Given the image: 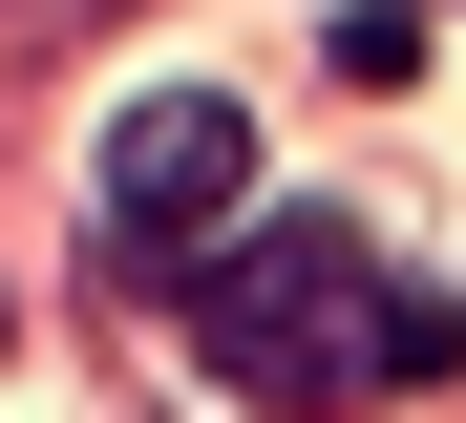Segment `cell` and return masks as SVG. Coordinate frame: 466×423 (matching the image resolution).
Returning <instances> with one entry per match:
<instances>
[{
    "label": "cell",
    "mask_w": 466,
    "mask_h": 423,
    "mask_svg": "<svg viewBox=\"0 0 466 423\" xmlns=\"http://www.w3.org/2000/svg\"><path fill=\"white\" fill-rule=\"evenodd\" d=\"M191 360L233 402H339L381 360V254L339 212H255V233H212L191 254Z\"/></svg>",
    "instance_id": "obj_1"
},
{
    "label": "cell",
    "mask_w": 466,
    "mask_h": 423,
    "mask_svg": "<svg viewBox=\"0 0 466 423\" xmlns=\"http://www.w3.org/2000/svg\"><path fill=\"white\" fill-rule=\"evenodd\" d=\"M233 212H255V106H233V85L106 106V254H212Z\"/></svg>",
    "instance_id": "obj_2"
},
{
    "label": "cell",
    "mask_w": 466,
    "mask_h": 423,
    "mask_svg": "<svg viewBox=\"0 0 466 423\" xmlns=\"http://www.w3.org/2000/svg\"><path fill=\"white\" fill-rule=\"evenodd\" d=\"M360 381H466V297H424V276H381V360Z\"/></svg>",
    "instance_id": "obj_3"
}]
</instances>
